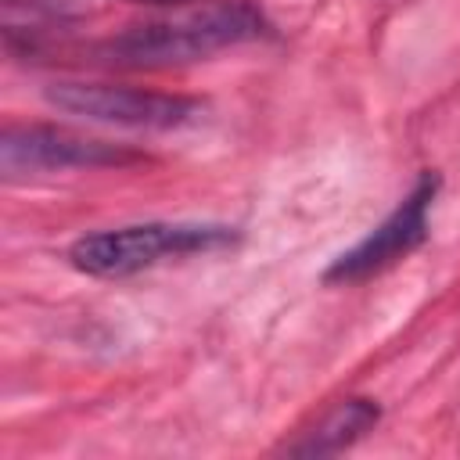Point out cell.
I'll return each instance as SVG.
<instances>
[{
	"label": "cell",
	"mask_w": 460,
	"mask_h": 460,
	"mask_svg": "<svg viewBox=\"0 0 460 460\" xmlns=\"http://www.w3.org/2000/svg\"><path fill=\"white\" fill-rule=\"evenodd\" d=\"M262 32H266V18L255 4L212 0L158 22L129 25L126 32L104 40L97 54L111 65H129V68H169V65H187L216 50L259 40Z\"/></svg>",
	"instance_id": "6da1fadb"
},
{
	"label": "cell",
	"mask_w": 460,
	"mask_h": 460,
	"mask_svg": "<svg viewBox=\"0 0 460 460\" xmlns=\"http://www.w3.org/2000/svg\"><path fill=\"white\" fill-rule=\"evenodd\" d=\"M234 241L237 230L223 223H133L79 237L68 248V262L90 277H129L165 259L230 248Z\"/></svg>",
	"instance_id": "7a4b0ae2"
},
{
	"label": "cell",
	"mask_w": 460,
	"mask_h": 460,
	"mask_svg": "<svg viewBox=\"0 0 460 460\" xmlns=\"http://www.w3.org/2000/svg\"><path fill=\"white\" fill-rule=\"evenodd\" d=\"M47 104L122 129H180L201 115V104L194 97L111 83H54L47 86Z\"/></svg>",
	"instance_id": "3957f363"
},
{
	"label": "cell",
	"mask_w": 460,
	"mask_h": 460,
	"mask_svg": "<svg viewBox=\"0 0 460 460\" xmlns=\"http://www.w3.org/2000/svg\"><path fill=\"white\" fill-rule=\"evenodd\" d=\"M435 190H438V176L435 172H424L413 183V190L356 248H349L345 255H338L331 262V270L323 273V280L327 284L367 280V277L395 266L399 259H406L413 248H420L424 237H428V208L435 201Z\"/></svg>",
	"instance_id": "277c9868"
},
{
	"label": "cell",
	"mask_w": 460,
	"mask_h": 460,
	"mask_svg": "<svg viewBox=\"0 0 460 460\" xmlns=\"http://www.w3.org/2000/svg\"><path fill=\"white\" fill-rule=\"evenodd\" d=\"M137 162L133 151L83 137L61 126H7L0 137V169L4 176L29 172H61V169H104Z\"/></svg>",
	"instance_id": "5b68a950"
},
{
	"label": "cell",
	"mask_w": 460,
	"mask_h": 460,
	"mask_svg": "<svg viewBox=\"0 0 460 460\" xmlns=\"http://www.w3.org/2000/svg\"><path fill=\"white\" fill-rule=\"evenodd\" d=\"M377 417H381L377 402H370V399H345L331 413H323V420L313 431H305L302 442L288 446V453L291 456H331V453H341L352 442H359L377 424Z\"/></svg>",
	"instance_id": "8992f818"
},
{
	"label": "cell",
	"mask_w": 460,
	"mask_h": 460,
	"mask_svg": "<svg viewBox=\"0 0 460 460\" xmlns=\"http://www.w3.org/2000/svg\"><path fill=\"white\" fill-rule=\"evenodd\" d=\"M133 4H151V7H180L187 0H133Z\"/></svg>",
	"instance_id": "52a82bcc"
}]
</instances>
